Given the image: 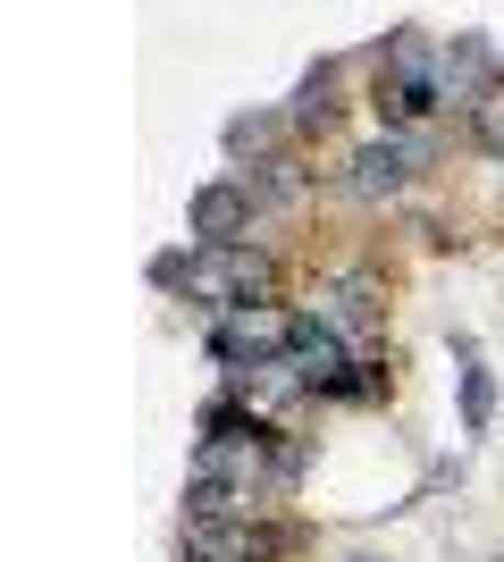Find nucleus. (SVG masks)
Masks as SVG:
<instances>
[{
    "mask_svg": "<svg viewBox=\"0 0 504 562\" xmlns=\"http://www.w3.org/2000/svg\"><path fill=\"white\" fill-rule=\"evenodd\" d=\"M287 345H294V311L244 303V311H227V319H211V361L227 378L261 370V361H287Z\"/></svg>",
    "mask_w": 504,
    "mask_h": 562,
    "instance_id": "f257e3e1",
    "label": "nucleus"
},
{
    "mask_svg": "<svg viewBox=\"0 0 504 562\" xmlns=\"http://www.w3.org/2000/svg\"><path fill=\"white\" fill-rule=\"evenodd\" d=\"M253 285H261V260L244 252V244H227V252H219V244H193V260H186V294L193 303H211L219 319H227V311L253 303Z\"/></svg>",
    "mask_w": 504,
    "mask_h": 562,
    "instance_id": "f03ea898",
    "label": "nucleus"
},
{
    "mask_svg": "<svg viewBox=\"0 0 504 562\" xmlns=\"http://www.w3.org/2000/svg\"><path fill=\"white\" fill-rule=\"evenodd\" d=\"M437 151L429 126H412V135H379V143H361L354 168H345V186L361 193V202H387V193H404V177Z\"/></svg>",
    "mask_w": 504,
    "mask_h": 562,
    "instance_id": "7ed1b4c3",
    "label": "nucleus"
},
{
    "mask_svg": "<svg viewBox=\"0 0 504 562\" xmlns=\"http://www.w3.org/2000/svg\"><path fill=\"white\" fill-rule=\"evenodd\" d=\"M496 85H504L496 43H488V34H455V43H446V68H437V93H446V110H480Z\"/></svg>",
    "mask_w": 504,
    "mask_h": 562,
    "instance_id": "20e7f679",
    "label": "nucleus"
},
{
    "mask_svg": "<svg viewBox=\"0 0 504 562\" xmlns=\"http://www.w3.org/2000/svg\"><path fill=\"white\" fill-rule=\"evenodd\" d=\"M186 235L193 244H219V252L244 244V235H253V193H244V177H219V186L193 193L186 202Z\"/></svg>",
    "mask_w": 504,
    "mask_h": 562,
    "instance_id": "39448f33",
    "label": "nucleus"
},
{
    "mask_svg": "<svg viewBox=\"0 0 504 562\" xmlns=\"http://www.w3.org/2000/svg\"><path fill=\"white\" fill-rule=\"evenodd\" d=\"M287 361L303 370V386H312V395H336V386H345V370H354L361 352L345 345L336 328H320V319H303V311H294V345H287Z\"/></svg>",
    "mask_w": 504,
    "mask_h": 562,
    "instance_id": "423d86ee",
    "label": "nucleus"
},
{
    "mask_svg": "<svg viewBox=\"0 0 504 562\" xmlns=\"http://www.w3.org/2000/svg\"><path fill=\"white\" fill-rule=\"evenodd\" d=\"M303 319H320V328H336L345 336V345H370V336H379V285L370 278H345V285H320L312 294V311H303Z\"/></svg>",
    "mask_w": 504,
    "mask_h": 562,
    "instance_id": "0eeeda50",
    "label": "nucleus"
},
{
    "mask_svg": "<svg viewBox=\"0 0 504 562\" xmlns=\"http://www.w3.org/2000/svg\"><path fill=\"white\" fill-rule=\"evenodd\" d=\"M379 68L387 85H421V93H437V68H446V43H437L429 25H395L379 43Z\"/></svg>",
    "mask_w": 504,
    "mask_h": 562,
    "instance_id": "6e6552de",
    "label": "nucleus"
},
{
    "mask_svg": "<svg viewBox=\"0 0 504 562\" xmlns=\"http://www.w3.org/2000/svg\"><path fill=\"white\" fill-rule=\"evenodd\" d=\"M294 395H312L294 361H261V370H244V378H236V403H244V412H253V420H261V428L278 420V412H287Z\"/></svg>",
    "mask_w": 504,
    "mask_h": 562,
    "instance_id": "1a4fd4ad",
    "label": "nucleus"
},
{
    "mask_svg": "<svg viewBox=\"0 0 504 562\" xmlns=\"http://www.w3.org/2000/svg\"><path fill=\"white\" fill-rule=\"evenodd\" d=\"M278 143H287V117H278V110H244V117H227V151H236V160L269 168V160H278Z\"/></svg>",
    "mask_w": 504,
    "mask_h": 562,
    "instance_id": "9d476101",
    "label": "nucleus"
},
{
    "mask_svg": "<svg viewBox=\"0 0 504 562\" xmlns=\"http://www.w3.org/2000/svg\"><path fill=\"white\" fill-rule=\"evenodd\" d=\"M455 352H462V428L480 437V428L496 420V378L480 370V352H471V336H455Z\"/></svg>",
    "mask_w": 504,
    "mask_h": 562,
    "instance_id": "9b49d317",
    "label": "nucleus"
},
{
    "mask_svg": "<svg viewBox=\"0 0 504 562\" xmlns=\"http://www.w3.org/2000/svg\"><path fill=\"white\" fill-rule=\"evenodd\" d=\"M303 470H312V446H303V437H278V453H269V495H294Z\"/></svg>",
    "mask_w": 504,
    "mask_h": 562,
    "instance_id": "f8f14e48",
    "label": "nucleus"
},
{
    "mask_svg": "<svg viewBox=\"0 0 504 562\" xmlns=\"http://www.w3.org/2000/svg\"><path fill=\"white\" fill-rule=\"evenodd\" d=\"M294 186H303V177H294V160H269V168H253V177H244V193H253V202H294Z\"/></svg>",
    "mask_w": 504,
    "mask_h": 562,
    "instance_id": "ddd939ff",
    "label": "nucleus"
},
{
    "mask_svg": "<svg viewBox=\"0 0 504 562\" xmlns=\"http://www.w3.org/2000/svg\"><path fill=\"white\" fill-rule=\"evenodd\" d=\"M379 395H387V370L370 361V352H361L354 370H345V386H336V403H379Z\"/></svg>",
    "mask_w": 504,
    "mask_h": 562,
    "instance_id": "4468645a",
    "label": "nucleus"
},
{
    "mask_svg": "<svg viewBox=\"0 0 504 562\" xmlns=\"http://www.w3.org/2000/svg\"><path fill=\"white\" fill-rule=\"evenodd\" d=\"M471 135H480L488 151H504V85H496V93L480 101V110H471Z\"/></svg>",
    "mask_w": 504,
    "mask_h": 562,
    "instance_id": "2eb2a0df",
    "label": "nucleus"
},
{
    "mask_svg": "<svg viewBox=\"0 0 504 562\" xmlns=\"http://www.w3.org/2000/svg\"><path fill=\"white\" fill-rule=\"evenodd\" d=\"M186 260H193V244H186V252H160V260H152V285L177 294V285H186Z\"/></svg>",
    "mask_w": 504,
    "mask_h": 562,
    "instance_id": "dca6fc26",
    "label": "nucleus"
}]
</instances>
